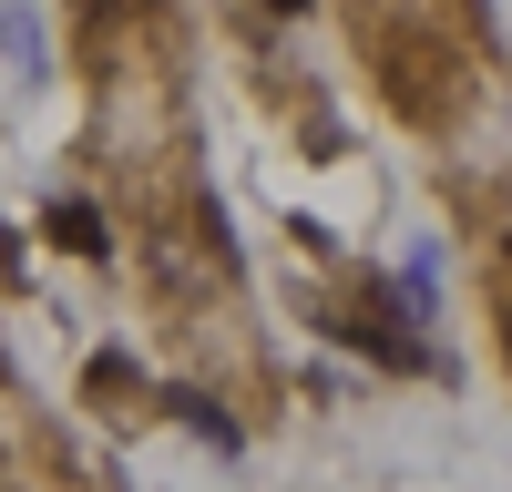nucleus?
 <instances>
[{
	"mask_svg": "<svg viewBox=\"0 0 512 492\" xmlns=\"http://www.w3.org/2000/svg\"><path fill=\"white\" fill-rule=\"evenodd\" d=\"M103 11H113V0H103Z\"/></svg>",
	"mask_w": 512,
	"mask_h": 492,
	"instance_id": "7ed1b4c3",
	"label": "nucleus"
},
{
	"mask_svg": "<svg viewBox=\"0 0 512 492\" xmlns=\"http://www.w3.org/2000/svg\"><path fill=\"white\" fill-rule=\"evenodd\" d=\"M52 236L72 246V257H103V246H113V236H103V216H93V205H52Z\"/></svg>",
	"mask_w": 512,
	"mask_h": 492,
	"instance_id": "f257e3e1",
	"label": "nucleus"
},
{
	"mask_svg": "<svg viewBox=\"0 0 512 492\" xmlns=\"http://www.w3.org/2000/svg\"><path fill=\"white\" fill-rule=\"evenodd\" d=\"M267 11H308V0H267Z\"/></svg>",
	"mask_w": 512,
	"mask_h": 492,
	"instance_id": "f03ea898",
	"label": "nucleus"
}]
</instances>
